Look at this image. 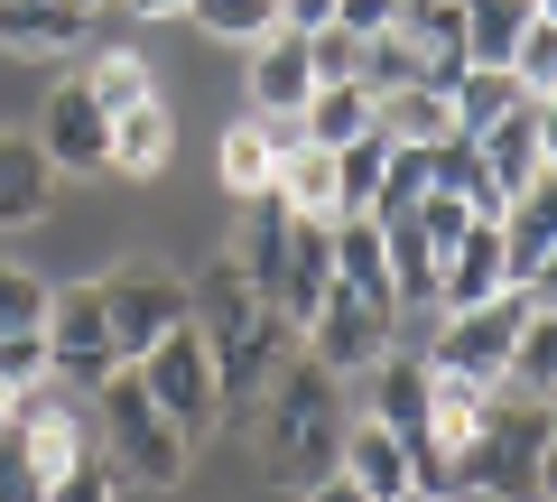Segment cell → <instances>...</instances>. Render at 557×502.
Wrapping results in <instances>:
<instances>
[{
  "label": "cell",
  "instance_id": "cell-19",
  "mask_svg": "<svg viewBox=\"0 0 557 502\" xmlns=\"http://www.w3.org/2000/svg\"><path fill=\"white\" fill-rule=\"evenodd\" d=\"M47 205H57V168H47V149L20 140V131H0V233L38 223Z\"/></svg>",
  "mask_w": 557,
  "mask_h": 502
},
{
  "label": "cell",
  "instance_id": "cell-5",
  "mask_svg": "<svg viewBox=\"0 0 557 502\" xmlns=\"http://www.w3.org/2000/svg\"><path fill=\"white\" fill-rule=\"evenodd\" d=\"M94 289H102V317H112L121 363H139L159 335H177V326H196V289L168 261H121L112 280H94Z\"/></svg>",
  "mask_w": 557,
  "mask_h": 502
},
{
  "label": "cell",
  "instance_id": "cell-46",
  "mask_svg": "<svg viewBox=\"0 0 557 502\" xmlns=\"http://www.w3.org/2000/svg\"><path fill=\"white\" fill-rule=\"evenodd\" d=\"M131 20H186V0H121Z\"/></svg>",
  "mask_w": 557,
  "mask_h": 502
},
{
  "label": "cell",
  "instance_id": "cell-31",
  "mask_svg": "<svg viewBox=\"0 0 557 502\" xmlns=\"http://www.w3.org/2000/svg\"><path fill=\"white\" fill-rule=\"evenodd\" d=\"M84 94L102 102V121H121V112H139V102H159V84H149V65H139L131 47H102V57L84 65Z\"/></svg>",
  "mask_w": 557,
  "mask_h": 502
},
{
  "label": "cell",
  "instance_id": "cell-27",
  "mask_svg": "<svg viewBox=\"0 0 557 502\" xmlns=\"http://www.w3.org/2000/svg\"><path fill=\"white\" fill-rule=\"evenodd\" d=\"M483 409H493V391H483V382H465V372H437V363H428V438H437L446 456L483 428Z\"/></svg>",
  "mask_w": 557,
  "mask_h": 502
},
{
  "label": "cell",
  "instance_id": "cell-50",
  "mask_svg": "<svg viewBox=\"0 0 557 502\" xmlns=\"http://www.w3.org/2000/svg\"><path fill=\"white\" fill-rule=\"evenodd\" d=\"M409 502H418V493H409Z\"/></svg>",
  "mask_w": 557,
  "mask_h": 502
},
{
  "label": "cell",
  "instance_id": "cell-41",
  "mask_svg": "<svg viewBox=\"0 0 557 502\" xmlns=\"http://www.w3.org/2000/svg\"><path fill=\"white\" fill-rule=\"evenodd\" d=\"M391 20H399V0H335V28H354V38H381Z\"/></svg>",
  "mask_w": 557,
  "mask_h": 502
},
{
  "label": "cell",
  "instance_id": "cell-9",
  "mask_svg": "<svg viewBox=\"0 0 557 502\" xmlns=\"http://www.w3.org/2000/svg\"><path fill=\"white\" fill-rule=\"evenodd\" d=\"M391 335H399V317H381V307H362V298H344V289H335L298 344H307V363H325V372L344 382V372H372V363L391 354Z\"/></svg>",
  "mask_w": 557,
  "mask_h": 502
},
{
  "label": "cell",
  "instance_id": "cell-36",
  "mask_svg": "<svg viewBox=\"0 0 557 502\" xmlns=\"http://www.w3.org/2000/svg\"><path fill=\"white\" fill-rule=\"evenodd\" d=\"M474 205H465V196H437V186H428V196H418V233H428V252H437V261H446V252H456V242L465 233H474Z\"/></svg>",
  "mask_w": 557,
  "mask_h": 502
},
{
  "label": "cell",
  "instance_id": "cell-11",
  "mask_svg": "<svg viewBox=\"0 0 557 502\" xmlns=\"http://www.w3.org/2000/svg\"><path fill=\"white\" fill-rule=\"evenodd\" d=\"M511 298V252H502V223H474L437 261V317H465V307Z\"/></svg>",
  "mask_w": 557,
  "mask_h": 502
},
{
  "label": "cell",
  "instance_id": "cell-23",
  "mask_svg": "<svg viewBox=\"0 0 557 502\" xmlns=\"http://www.w3.org/2000/svg\"><path fill=\"white\" fill-rule=\"evenodd\" d=\"M502 252H511V289H520V280H530V270L557 252V168H548V177H539L530 196L511 205V215H502Z\"/></svg>",
  "mask_w": 557,
  "mask_h": 502
},
{
  "label": "cell",
  "instance_id": "cell-42",
  "mask_svg": "<svg viewBox=\"0 0 557 502\" xmlns=\"http://www.w3.org/2000/svg\"><path fill=\"white\" fill-rule=\"evenodd\" d=\"M530 121H539V168H557V94H539Z\"/></svg>",
  "mask_w": 557,
  "mask_h": 502
},
{
  "label": "cell",
  "instance_id": "cell-13",
  "mask_svg": "<svg viewBox=\"0 0 557 502\" xmlns=\"http://www.w3.org/2000/svg\"><path fill=\"white\" fill-rule=\"evenodd\" d=\"M307 131L298 121H233V131H223V186H233L242 205H260V196H278V159H288V149H298Z\"/></svg>",
  "mask_w": 557,
  "mask_h": 502
},
{
  "label": "cell",
  "instance_id": "cell-10",
  "mask_svg": "<svg viewBox=\"0 0 557 502\" xmlns=\"http://www.w3.org/2000/svg\"><path fill=\"white\" fill-rule=\"evenodd\" d=\"M38 149H47V168H112V121H102V102L84 94V75H65L57 94H47V112H38Z\"/></svg>",
  "mask_w": 557,
  "mask_h": 502
},
{
  "label": "cell",
  "instance_id": "cell-45",
  "mask_svg": "<svg viewBox=\"0 0 557 502\" xmlns=\"http://www.w3.org/2000/svg\"><path fill=\"white\" fill-rule=\"evenodd\" d=\"M307 502H372V493H362L354 475H325V483H307Z\"/></svg>",
  "mask_w": 557,
  "mask_h": 502
},
{
  "label": "cell",
  "instance_id": "cell-30",
  "mask_svg": "<svg viewBox=\"0 0 557 502\" xmlns=\"http://www.w3.org/2000/svg\"><path fill=\"white\" fill-rule=\"evenodd\" d=\"M298 131L317 149H354L362 131H372V94H362V84H317V102H307Z\"/></svg>",
  "mask_w": 557,
  "mask_h": 502
},
{
  "label": "cell",
  "instance_id": "cell-14",
  "mask_svg": "<svg viewBox=\"0 0 557 502\" xmlns=\"http://www.w3.org/2000/svg\"><path fill=\"white\" fill-rule=\"evenodd\" d=\"M307 102H317L307 38H298V28H278L270 47H251V112L260 121H307Z\"/></svg>",
  "mask_w": 557,
  "mask_h": 502
},
{
  "label": "cell",
  "instance_id": "cell-35",
  "mask_svg": "<svg viewBox=\"0 0 557 502\" xmlns=\"http://www.w3.org/2000/svg\"><path fill=\"white\" fill-rule=\"evenodd\" d=\"M511 75H520V94H557V28L548 20H530V28H520V47H511Z\"/></svg>",
  "mask_w": 557,
  "mask_h": 502
},
{
  "label": "cell",
  "instance_id": "cell-44",
  "mask_svg": "<svg viewBox=\"0 0 557 502\" xmlns=\"http://www.w3.org/2000/svg\"><path fill=\"white\" fill-rule=\"evenodd\" d=\"M557 493V391H548V446H539V502Z\"/></svg>",
  "mask_w": 557,
  "mask_h": 502
},
{
  "label": "cell",
  "instance_id": "cell-20",
  "mask_svg": "<svg viewBox=\"0 0 557 502\" xmlns=\"http://www.w3.org/2000/svg\"><path fill=\"white\" fill-rule=\"evenodd\" d=\"M372 131H381V140H399V149H446V140H465V131H456V102L428 94V84L381 94V102H372Z\"/></svg>",
  "mask_w": 557,
  "mask_h": 502
},
{
  "label": "cell",
  "instance_id": "cell-6",
  "mask_svg": "<svg viewBox=\"0 0 557 502\" xmlns=\"http://www.w3.org/2000/svg\"><path fill=\"white\" fill-rule=\"evenodd\" d=\"M139 382H149V401L168 409V419L186 428V438H205V428L223 419V372H214V344H205V326H177V335H159L149 354L131 363Z\"/></svg>",
  "mask_w": 557,
  "mask_h": 502
},
{
  "label": "cell",
  "instance_id": "cell-51",
  "mask_svg": "<svg viewBox=\"0 0 557 502\" xmlns=\"http://www.w3.org/2000/svg\"><path fill=\"white\" fill-rule=\"evenodd\" d=\"M548 502H557V493H548Z\"/></svg>",
  "mask_w": 557,
  "mask_h": 502
},
{
  "label": "cell",
  "instance_id": "cell-34",
  "mask_svg": "<svg viewBox=\"0 0 557 502\" xmlns=\"http://www.w3.org/2000/svg\"><path fill=\"white\" fill-rule=\"evenodd\" d=\"M511 391H530V401H548V391H557V317H530V326H520Z\"/></svg>",
  "mask_w": 557,
  "mask_h": 502
},
{
  "label": "cell",
  "instance_id": "cell-39",
  "mask_svg": "<svg viewBox=\"0 0 557 502\" xmlns=\"http://www.w3.org/2000/svg\"><path fill=\"white\" fill-rule=\"evenodd\" d=\"M0 502H47V475L28 465L20 428H0Z\"/></svg>",
  "mask_w": 557,
  "mask_h": 502
},
{
  "label": "cell",
  "instance_id": "cell-2",
  "mask_svg": "<svg viewBox=\"0 0 557 502\" xmlns=\"http://www.w3.org/2000/svg\"><path fill=\"white\" fill-rule=\"evenodd\" d=\"M344 391L325 363L288 354L278 363V382L260 391V475L278 483V493H307V483H325L344 465Z\"/></svg>",
  "mask_w": 557,
  "mask_h": 502
},
{
  "label": "cell",
  "instance_id": "cell-15",
  "mask_svg": "<svg viewBox=\"0 0 557 502\" xmlns=\"http://www.w3.org/2000/svg\"><path fill=\"white\" fill-rule=\"evenodd\" d=\"M10 428H20L28 465H38V475H47V493H57V483L75 475L84 456H94V438H84V419H75V409H65V401H57V391H28V401H20V419H10Z\"/></svg>",
  "mask_w": 557,
  "mask_h": 502
},
{
  "label": "cell",
  "instance_id": "cell-38",
  "mask_svg": "<svg viewBox=\"0 0 557 502\" xmlns=\"http://www.w3.org/2000/svg\"><path fill=\"white\" fill-rule=\"evenodd\" d=\"M428 186H437V177H428V149H391V177H381V205H372V215H409Z\"/></svg>",
  "mask_w": 557,
  "mask_h": 502
},
{
  "label": "cell",
  "instance_id": "cell-22",
  "mask_svg": "<svg viewBox=\"0 0 557 502\" xmlns=\"http://www.w3.org/2000/svg\"><path fill=\"white\" fill-rule=\"evenodd\" d=\"M335 475H354L372 502H409V493H418V483H409V456H399V438H391L381 419L344 428V465H335Z\"/></svg>",
  "mask_w": 557,
  "mask_h": 502
},
{
  "label": "cell",
  "instance_id": "cell-18",
  "mask_svg": "<svg viewBox=\"0 0 557 502\" xmlns=\"http://www.w3.org/2000/svg\"><path fill=\"white\" fill-rule=\"evenodd\" d=\"M335 289H344V298H362V307H381V317H399L391 252H381V223H372V215L335 223Z\"/></svg>",
  "mask_w": 557,
  "mask_h": 502
},
{
  "label": "cell",
  "instance_id": "cell-24",
  "mask_svg": "<svg viewBox=\"0 0 557 502\" xmlns=\"http://www.w3.org/2000/svg\"><path fill=\"white\" fill-rule=\"evenodd\" d=\"M278 205H288V215H307V223H344V196H335V149H317V140L288 149V159H278Z\"/></svg>",
  "mask_w": 557,
  "mask_h": 502
},
{
  "label": "cell",
  "instance_id": "cell-43",
  "mask_svg": "<svg viewBox=\"0 0 557 502\" xmlns=\"http://www.w3.org/2000/svg\"><path fill=\"white\" fill-rule=\"evenodd\" d=\"M278 20H288V28L307 38V28H325V20H335V0H278Z\"/></svg>",
  "mask_w": 557,
  "mask_h": 502
},
{
  "label": "cell",
  "instance_id": "cell-17",
  "mask_svg": "<svg viewBox=\"0 0 557 502\" xmlns=\"http://www.w3.org/2000/svg\"><path fill=\"white\" fill-rule=\"evenodd\" d=\"M84 0H0V47L10 57H65V47H84Z\"/></svg>",
  "mask_w": 557,
  "mask_h": 502
},
{
  "label": "cell",
  "instance_id": "cell-29",
  "mask_svg": "<svg viewBox=\"0 0 557 502\" xmlns=\"http://www.w3.org/2000/svg\"><path fill=\"white\" fill-rule=\"evenodd\" d=\"M186 20L205 28V38H223V47H270L278 28V0H186Z\"/></svg>",
  "mask_w": 557,
  "mask_h": 502
},
{
  "label": "cell",
  "instance_id": "cell-12",
  "mask_svg": "<svg viewBox=\"0 0 557 502\" xmlns=\"http://www.w3.org/2000/svg\"><path fill=\"white\" fill-rule=\"evenodd\" d=\"M399 47L418 57V84L428 94H456L465 84V10L456 0H399Z\"/></svg>",
  "mask_w": 557,
  "mask_h": 502
},
{
  "label": "cell",
  "instance_id": "cell-16",
  "mask_svg": "<svg viewBox=\"0 0 557 502\" xmlns=\"http://www.w3.org/2000/svg\"><path fill=\"white\" fill-rule=\"evenodd\" d=\"M474 159H483V177H493L502 215H511V205L530 196L539 177H548V168H539V121H530V102H520L511 121H493V131H483V140H474Z\"/></svg>",
  "mask_w": 557,
  "mask_h": 502
},
{
  "label": "cell",
  "instance_id": "cell-32",
  "mask_svg": "<svg viewBox=\"0 0 557 502\" xmlns=\"http://www.w3.org/2000/svg\"><path fill=\"white\" fill-rule=\"evenodd\" d=\"M391 149H399V140H381V131H362L354 149H335V196H344V223L381 205V177H391Z\"/></svg>",
  "mask_w": 557,
  "mask_h": 502
},
{
  "label": "cell",
  "instance_id": "cell-3",
  "mask_svg": "<svg viewBox=\"0 0 557 502\" xmlns=\"http://www.w3.org/2000/svg\"><path fill=\"white\" fill-rule=\"evenodd\" d=\"M539 446H548V401H530V391H493L483 428L456 446V493L539 502Z\"/></svg>",
  "mask_w": 557,
  "mask_h": 502
},
{
  "label": "cell",
  "instance_id": "cell-37",
  "mask_svg": "<svg viewBox=\"0 0 557 502\" xmlns=\"http://www.w3.org/2000/svg\"><path fill=\"white\" fill-rule=\"evenodd\" d=\"M307 65H317V84H354L362 75V38H354V28H335V20L307 28Z\"/></svg>",
  "mask_w": 557,
  "mask_h": 502
},
{
  "label": "cell",
  "instance_id": "cell-40",
  "mask_svg": "<svg viewBox=\"0 0 557 502\" xmlns=\"http://www.w3.org/2000/svg\"><path fill=\"white\" fill-rule=\"evenodd\" d=\"M47 502H121V475H112V456H84V465H75V475H65Z\"/></svg>",
  "mask_w": 557,
  "mask_h": 502
},
{
  "label": "cell",
  "instance_id": "cell-26",
  "mask_svg": "<svg viewBox=\"0 0 557 502\" xmlns=\"http://www.w3.org/2000/svg\"><path fill=\"white\" fill-rule=\"evenodd\" d=\"M465 10V65H502L511 75V47H520V28L539 20L530 0H456Z\"/></svg>",
  "mask_w": 557,
  "mask_h": 502
},
{
  "label": "cell",
  "instance_id": "cell-8",
  "mask_svg": "<svg viewBox=\"0 0 557 502\" xmlns=\"http://www.w3.org/2000/svg\"><path fill=\"white\" fill-rule=\"evenodd\" d=\"M47 372L75 391H102L112 372H131L112 344V317H102V289H57V307H47Z\"/></svg>",
  "mask_w": 557,
  "mask_h": 502
},
{
  "label": "cell",
  "instance_id": "cell-4",
  "mask_svg": "<svg viewBox=\"0 0 557 502\" xmlns=\"http://www.w3.org/2000/svg\"><path fill=\"white\" fill-rule=\"evenodd\" d=\"M94 401H102V456H112V475H121V483H149V493L186 483V456H196V438H186V428L168 419L159 401H149V382H139V372H112Z\"/></svg>",
  "mask_w": 557,
  "mask_h": 502
},
{
  "label": "cell",
  "instance_id": "cell-28",
  "mask_svg": "<svg viewBox=\"0 0 557 502\" xmlns=\"http://www.w3.org/2000/svg\"><path fill=\"white\" fill-rule=\"evenodd\" d=\"M446 102H456V131H465V140H483V131L511 121L530 94H520V75H502V65H465V84H456Z\"/></svg>",
  "mask_w": 557,
  "mask_h": 502
},
{
  "label": "cell",
  "instance_id": "cell-1",
  "mask_svg": "<svg viewBox=\"0 0 557 502\" xmlns=\"http://www.w3.org/2000/svg\"><path fill=\"white\" fill-rule=\"evenodd\" d=\"M186 289H196V326H205L214 372H223V409H251L260 391L278 382V363H288L298 326H288V317L251 289V270H242L233 252H214V261H205V280H186Z\"/></svg>",
  "mask_w": 557,
  "mask_h": 502
},
{
  "label": "cell",
  "instance_id": "cell-48",
  "mask_svg": "<svg viewBox=\"0 0 557 502\" xmlns=\"http://www.w3.org/2000/svg\"><path fill=\"white\" fill-rule=\"evenodd\" d=\"M446 502H474V493H446Z\"/></svg>",
  "mask_w": 557,
  "mask_h": 502
},
{
  "label": "cell",
  "instance_id": "cell-47",
  "mask_svg": "<svg viewBox=\"0 0 557 502\" xmlns=\"http://www.w3.org/2000/svg\"><path fill=\"white\" fill-rule=\"evenodd\" d=\"M530 10H539V20H548V28H557V0H530Z\"/></svg>",
  "mask_w": 557,
  "mask_h": 502
},
{
  "label": "cell",
  "instance_id": "cell-33",
  "mask_svg": "<svg viewBox=\"0 0 557 502\" xmlns=\"http://www.w3.org/2000/svg\"><path fill=\"white\" fill-rule=\"evenodd\" d=\"M47 307H57V289H47L38 270L0 261V344L10 335H47Z\"/></svg>",
  "mask_w": 557,
  "mask_h": 502
},
{
  "label": "cell",
  "instance_id": "cell-49",
  "mask_svg": "<svg viewBox=\"0 0 557 502\" xmlns=\"http://www.w3.org/2000/svg\"><path fill=\"white\" fill-rule=\"evenodd\" d=\"M84 10H102V0H84Z\"/></svg>",
  "mask_w": 557,
  "mask_h": 502
},
{
  "label": "cell",
  "instance_id": "cell-25",
  "mask_svg": "<svg viewBox=\"0 0 557 502\" xmlns=\"http://www.w3.org/2000/svg\"><path fill=\"white\" fill-rule=\"evenodd\" d=\"M168 159H177V121H168V102H139V112L112 121V168H121V177H159Z\"/></svg>",
  "mask_w": 557,
  "mask_h": 502
},
{
  "label": "cell",
  "instance_id": "cell-21",
  "mask_svg": "<svg viewBox=\"0 0 557 502\" xmlns=\"http://www.w3.org/2000/svg\"><path fill=\"white\" fill-rule=\"evenodd\" d=\"M372 419L391 428L399 446L428 438V354H381L372 363Z\"/></svg>",
  "mask_w": 557,
  "mask_h": 502
},
{
  "label": "cell",
  "instance_id": "cell-7",
  "mask_svg": "<svg viewBox=\"0 0 557 502\" xmlns=\"http://www.w3.org/2000/svg\"><path fill=\"white\" fill-rule=\"evenodd\" d=\"M520 326H530V307H520V289L511 298H493V307H465V317H446L437 326V372H465V382H483V391H511V354H520Z\"/></svg>",
  "mask_w": 557,
  "mask_h": 502
}]
</instances>
